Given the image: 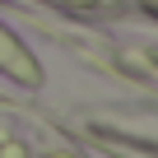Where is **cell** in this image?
Returning a JSON list of instances; mask_svg holds the SVG:
<instances>
[{
  "label": "cell",
  "mask_w": 158,
  "mask_h": 158,
  "mask_svg": "<svg viewBox=\"0 0 158 158\" xmlns=\"http://www.w3.org/2000/svg\"><path fill=\"white\" fill-rule=\"evenodd\" d=\"M56 158H65V153H56Z\"/></svg>",
  "instance_id": "cell-1"
}]
</instances>
